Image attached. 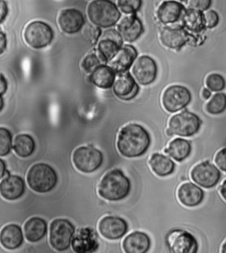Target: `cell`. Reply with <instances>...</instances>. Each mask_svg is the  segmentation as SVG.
Returning a JSON list of instances; mask_svg holds the SVG:
<instances>
[{
	"instance_id": "cell-1",
	"label": "cell",
	"mask_w": 226,
	"mask_h": 253,
	"mask_svg": "<svg viewBox=\"0 0 226 253\" xmlns=\"http://www.w3.org/2000/svg\"><path fill=\"white\" fill-rule=\"evenodd\" d=\"M148 132L141 125L130 124L121 128L117 140V148L120 154L126 158L143 156L151 144Z\"/></svg>"
},
{
	"instance_id": "cell-2",
	"label": "cell",
	"mask_w": 226,
	"mask_h": 253,
	"mask_svg": "<svg viewBox=\"0 0 226 253\" xmlns=\"http://www.w3.org/2000/svg\"><path fill=\"white\" fill-rule=\"evenodd\" d=\"M131 191V182L121 170L113 169L107 172L100 180L98 193L110 201L125 199Z\"/></svg>"
},
{
	"instance_id": "cell-3",
	"label": "cell",
	"mask_w": 226,
	"mask_h": 253,
	"mask_svg": "<svg viewBox=\"0 0 226 253\" xmlns=\"http://www.w3.org/2000/svg\"><path fill=\"white\" fill-rule=\"evenodd\" d=\"M87 13L90 21L102 28L113 26L121 17L116 5L110 0H94L88 5Z\"/></svg>"
},
{
	"instance_id": "cell-4",
	"label": "cell",
	"mask_w": 226,
	"mask_h": 253,
	"mask_svg": "<svg viewBox=\"0 0 226 253\" xmlns=\"http://www.w3.org/2000/svg\"><path fill=\"white\" fill-rule=\"evenodd\" d=\"M29 187L37 193L52 191L57 183L58 176L54 169L45 164H35L29 169L27 176Z\"/></svg>"
},
{
	"instance_id": "cell-5",
	"label": "cell",
	"mask_w": 226,
	"mask_h": 253,
	"mask_svg": "<svg viewBox=\"0 0 226 253\" xmlns=\"http://www.w3.org/2000/svg\"><path fill=\"white\" fill-rule=\"evenodd\" d=\"M75 231L74 225L67 219H56L51 223L49 241L53 248L63 251L69 248Z\"/></svg>"
},
{
	"instance_id": "cell-6",
	"label": "cell",
	"mask_w": 226,
	"mask_h": 253,
	"mask_svg": "<svg viewBox=\"0 0 226 253\" xmlns=\"http://www.w3.org/2000/svg\"><path fill=\"white\" fill-rule=\"evenodd\" d=\"M201 121L195 114L184 111L170 118L169 129L172 134L188 137L193 136L199 131Z\"/></svg>"
},
{
	"instance_id": "cell-7",
	"label": "cell",
	"mask_w": 226,
	"mask_h": 253,
	"mask_svg": "<svg viewBox=\"0 0 226 253\" xmlns=\"http://www.w3.org/2000/svg\"><path fill=\"white\" fill-rule=\"evenodd\" d=\"M74 166L85 173L95 171L103 163V155L100 151L91 146L80 147L72 156Z\"/></svg>"
},
{
	"instance_id": "cell-8",
	"label": "cell",
	"mask_w": 226,
	"mask_h": 253,
	"mask_svg": "<svg viewBox=\"0 0 226 253\" xmlns=\"http://www.w3.org/2000/svg\"><path fill=\"white\" fill-rule=\"evenodd\" d=\"M53 38V29L43 21H33L25 29V40L29 46L34 48H43L48 46Z\"/></svg>"
},
{
	"instance_id": "cell-9",
	"label": "cell",
	"mask_w": 226,
	"mask_h": 253,
	"mask_svg": "<svg viewBox=\"0 0 226 253\" xmlns=\"http://www.w3.org/2000/svg\"><path fill=\"white\" fill-rule=\"evenodd\" d=\"M166 242L170 253H196L198 249L195 237L182 229L170 231L167 235Z\"/></svg>"
},
{
	"instance_id": "cell-10",
	"label": "cell",
	"mask_w": 226,
	"mask_h": 253,
	"mask_svg": "<svg viewBox=\"0 0 226 253\" xmlns=\"http://www.w3.org/2000/svg\"><path fill=\"white\" fill-rule=\"evenodd\" d=\"M191 101V94L187 88L181 85L170 86L163 93V107L169 113H176L184 109Z\"/></svg>"
},
{
	"instance_id": "cell-11",
	"label": "cell",
	"mask_w": 226,
	"mask_h": 253,
	"mask_svg": "<svg viewBox=\"0 0 226 253\" xmlns=\"http://www.w3.org/2000/svg\"><path fill=\"white\" fill-rule=\"evenodd\" d=\"M123 40L115 29L105 31L98 42V54L106 63L109 62L122 46Z\"/></svg>"
},
{
	"instance_id": "cell-12",
	"label": "cell",
	"mask_w": 226,
	"mask_h": 253,
	"mask_svg": "<svg viewBox=\"0 0 226 253\" xmlns=\"http://www.w3.org/2000/svg\"><path fill=\"white\" fill-rule=\"evenodd\" d=\"M190 175L196 183L206 188L214 187L221 177L220 170L208 162H202L194 167Z\"/></svg>"
},
{
	"instance_id": "cell-13",
	"label": "cell",
	"mask_w": 226,
	"mask_h": 253,
	"mask_svg": "<svg viewBox=\"0 0 226 253\" xmlns=\"http://www.w3.org/2000/svg\"><path fill=\"white\" fill-rule=\"evenodd\" d=\"M132 74L135 79L141 85H147L152 84L156 79L157 66L155 61L151 57H139L134 63Z\"/></svg>"
},
{
	"instance_id": "cell-14",
	"label": "cell",
	"mask_w": 226,
	"mask_h": 253,
	"mask_svg": "<svg viewBox=\"0 0 226 253\" xmlns=\"http://www.w3.org/2000/svg\"><path fill=\"white\" fill-rule=\"evenodd\" d=\"M100 234L109 240H116L124 236L128 225L124 219L116 216H106L98 225Z\"/></svg>"
},
{
	"instance_id": "cell-15",
	"label": "cell",
	"mask_w": 226,
	"mask_h": 253,
	"mask_svg": "<svg viewBox=\"0 0 226 253\" xmlns=\"http://www.w3.org/2000/svg\"><path fill=\"white\" fill-rule=\"evenodd\" d=\"M72 246L76 253H93L99 247L97 235L89 227L80 229L72 239Z\"/></svg>"
},
{
	"instance_id": "cell-16",
	"label": "cell",
	"mask_w": 226,
	"mask_h": 253,
	"mask_svg": "<svg viewBox=\"0 0 226 253\" xmlns=\"http://www.w3.org/2000/svg\"><path fill=\"white\" fill-rule=\"evenodd\" d=\"M112 86L115 96L125 101L132 99L139 92V86L127 72L119 74Z\"/></svg>"
},
{
	"instance_id": "cell-17",
	"label": "cell",
	"mask_w": 226,
	"mask_h": 253,
	"mask_svg": "<svg viewBox=\"0 0 226 253\" xmlns=\"http://www.w3.org/2000/svg\"><path fill=\"white\" fill-rule=\"evenodd\" d=\"M117 31L122 40L127 42H134L143 32V24L135 14L127 15L119 23Z\"/></svg>"
},
{
	"instance_id": "cell-18",
	"label": "cell",
	"mask_w": 226,
	"mask_h": 253,
	"mask_svg": "<svg viewBox=\"0 0 226 253\" xmlns=\"http://www.w3.org/2000/svg\"><path fill=\"white\" fill-rule=\"evenodd\" d=\"M137 52L134 47L131 45H125L121 47L116 54L109 61V66L115 73H123L132 65Z\"/></svg>"
},
{
	"instance_id": "cell-19",
	"label": "cell",
	"mask_w": 226,
	"mask_h": 253,
	"mask_svg": "<svg viewBox=\"0 0 226 253\" xmlns=\"http://www.w3.org/2000/svg\"><path fill=\"white\" fill-rule=\"evenodd\" d=\"M85 23L84 15L75 9H67L60 13L58 24L63 32L67 34L78 33Z\"/></svg>"
},
{
	"instance_id": "cell-20",
	"label": "cell",
	"mask_w": 226,
	"mask_h": 253,
	"mask_svg": "<svg viewBox=\"0 0 226 253\" xmlns=\"http://www.w3.org/2000/svg\"><path fill=\"white\" fill-rule=\"evenodd\" d=\"M25 184L20 176L9 175L0 183V195L7 201H15L24 194Z\"/></svg>"
},
{
	"instance_id": "cell-21",
	"label": "cell",
	"mask_w": 226,
	"mask_h": 253,
	"mask_svg": "<svg viewBox=\"0 0 226 253\" xmlns=\"http://www.w3.org/2000/svg\"><path fill=\"white\" fill-rule=\"evenodd\" d=\"M159 37L163 45L171 49L181 48L188 41L187 33L182 27H165Z\"/></svg>"
},
{
	"instance_id": "cell-22",
	"label": "cell",
	"mask_w": 226,
	"mask_h": 253,
	"mask_svg": "<svg viewBox=\"0 0 226 253\" xmlns=\"http://www.w3.org/2000/svg\"><path fill=\"white\" fill-rule=\"evenodd\" d=\"M180 203L188 207L199 205L203 201L204 193L201 188L191 182L182 184L178 190Z\"/></svg>"
},
{
	"instance_id": "cell-23",
	"label": "cell",
	"mask_w": 226,
	"mask_h": 253,
	"mask_svg": "<svg viewBox=\"0 0 226 253\" xmlns=\"http://www.w3.org/2000/svg\"><path fill=\"white\" fill-rule=\"evenodd\" d=\"M185 11L183 5L175 1H165L157 9V18L163 24L176 22Z\"/></svg>"
},
{
	"instance_id": "cell-24",
	"label": "cell",
	"mask_w": 226,
	"mask_h": 253,
	"mask_svg": "<svg viewBox=\"0 0 226 253\" xmlns=\"http://www.w3.org/2000/svg\"><path fill=\"white\" fill-rule=\"evenodd\" d=\"M123 249L127 253H145L151 247V239L145 233L135 231L123 241Z\"/></svg>"
},
{
	"instance_id": "cell-25",
	"label": "cell",
	"mask_w": 226,
	"mask_h": 253,
	"mask_svg": "<svg viewBox=\"0 0 226 253\" xmlns=\"http://www.w3.org/2000/svg\"><path fill=\"white\" fill-rule=\"evenodd\" d=\"M23 241L22 230L18 225H7L0 232V243L8 250L19 248L23 244Z\"/></svg>"
},
{
	"instance_id": "cell-26",
	"label": "cell",
	"mask_w": 226,
	"mask_h": 253,
	"mask_svg": "<svg viewBox=\"0 0 226 253\" xmlns=\"http://www.w3.org/2000/svg\"><path fill=\"white\" fill-rule=\"evenodd\" d=\"M115 73L110 66L100 65L92 72L90 82L96 87L108 89L114 83Z\"/></svg>"
},
{
	"instance_id": "cell-27",
	"label": "cell",
	"mask_w": 226,
	"mask_h": 253,
	"mask_svg": "<svg viewBox=\"0 0 226 253\" xmlns=\"http://www.w3.org/2000/svg\"><path fill=\"white\" fill-rule=\"evenodd\" d=\"M24 231L25 237L29 242H37L46 235L47 231L46 221L40 217H32L25 223Z\"/></svg>"
},
{
	"instance_id": "cell-28",
	"label": "cell",
	"mask_w": 226,
	"mask_h": 253,
	"mask_svg": "<svg viewBox=\"0 0 226 253\" xmlns=\"http://www.w3.org/2000/svg\"><path fill=\"white\" fill-rule=\"evenodd\" d=\"M149 164L153 171L159 176L170 175L175 168V164L170 158L160 154H153Z\"/></svg>"
},
{
	"instance_id": "cell-29",
	"label": "cell",
	"mask_w": 226,
	"mask_h": 253,
	"mask_svg": "<svg viewBox=\"0 0 226 253\" xmlns=\"http://www.w3.org/2000/svg\"><path fill=\"white\" fill-rule=\"evenodd\" d=\"M184 27L190 32L198 33L205 29L203 13L201 11L190 9L182 15Z\"/></svg>"
},
{
	"instance_id": "cell-30",
	"label": "cell",
	"mask_w": 226,
	"mask_h": 253,
	"mask_svg": "<svg viewBox=\"0 0 226 253\" xmlns=\"http://www.w3.org/2000/svg\"><path fill=\"white\" fill-rule=\"evenodd\" d=\"M167 149L169 156L176 162H182L190 156L191 145L188 140L182 138H176L170 142Z\"/></svg>"
},
{
	"instance_id": "cell-31",
	"label": "cell",
	"mask_w": 226,
	"mask_h": 253,
	"mask_svg": "<svg viewBox=\"0 0 226 253\" xmlns=\"http://www.w3.org/2000/svg\"><path fill=\"white\" fill-rule=\"evenodd\" d=\"M35 141L32 137L27 134L18 135L15 139L13 150L21 158H28L34 152Z\"/></svg>"
},
{
	"instance_id": "cell-32",
	"label": "cell",
	"mask_w": 226,
	"mask_h": 253,
	"mask_svg": "<svg viewBox=\"0 0 226 253\" xmlns=\"http://www.w3.org/2000/svg\"><path fill=\"white\" fill-rule=\"evenodd\" d=\"M226 102L225 94H216L206 105V111L212 115L223 113L226 109Z\"/></svg>"
},
{
	"instance_id": "cell-33",
	"label": "cell",
	"mask_w": 226,
	"mask_h": 253,
	"mask_svg": "<svg viewBox=\"0 0 226 253\" xmlns=\"http://www.w3.org/2000/svg\"><path fill=\"white\" fill-rule=\"evenodd\" d=\"M12 136L7 129L0 127V156H5L11 152Z\"/></svg>"
},
{
	"instance_id": "cell-34",
	"label": "cell",
	"mask_w": 226,
	"mask_h": 253,
	"mask_svg": "<svg viewBox=\"0 0 226 253\" xmlns=\"http://www.w3.org/2000/svg\"><path fill=\"white\" fill-rule=\"evenodd\" d=\"M105 63L98 53H91L88 54L82 61V67L87 73H92L96 68Z\"/></svg>"
},
{
	"instance_id": "cell-35",
	"label": "cell",
	"mask_w": 226,
	"mask_h": 253,
	"mask_svg": "<svg viewBox=\"0 0 226 253\" xmlns=\"http://www.w3.org/2000/svg\"><path fill=\"white\" fill-rule=\"evenodd\" d=\"M142 0H117V5L123 13L133 14L141 8Z\"/></svg>"
},
{
	"instance_id": "cell-36",
	"label": "cell",
	"mask_w": 226,
	"mask_h": 253,
	"mask_svg": "<svg viewBox=\"0 0 226 253\" xmlns=\"http://www.w3.org/2000/svg\"><path fill=\"white\" fill-rule=\"evenodd\" d=\"M206 84L210 91H220L225 87V80L220 74H212L206 78Z\"/></svg>"
},
{
	"instance_id": "cell-37",
	"label": "cell",
	"mask_w": 226,
	"mask_h": 253,
	"mask_svg": "<svg viewBox=\"0 0 226 253\" xmlns=\"http://www.w3.org/2000/svg\"><path fill=\"white\" fill-rule=\"evenodd\" d=\"M82 35L87 42L92 44H96L101 35V30L98 27L88 25L84 27L82 31Z\"/></svg>"
},
{
	"instance_id": "cell-38",
	"label": "cell",
	"mask_w": 226,
	"mask_h": 253,
	"mask_svg": "<svg viewBox=\"0 0 226 253\" xmlns=\"http://www.w3.org/2000/svg\"><path fill=\"white\" fill-rule=\"evenodd\" d=\"M212 0H188V5L190 9L203 11L209 9Z\"/></svg>"
},
{
	"instance_id": "cell-39",
	"label": "cell",
	"mask_w": 226,
	"mask_h": 253,
	"mask_svg": "<svg viewBox=\"0 0 226 253\" xmlns=\"http://www.w3.org/2000/svg\"><path fill=\"white\" fill-rule=\"evenodd\" d=\"M204 25L205 27L212 29L215 27L219 22V16L214 10H209L203 13Z\"/></svg>"
},
{
	"instance_id": "cell-40",
	"label": "cell",
	"mask_w": 226,
	"mask_h": 253,
	"mask_svg": "<svg viewBox=\"0 0 226 253\" xmlns=\"http://www.w3.org/2000/svg\"><path fill=\"white\" fill-rule=\"evenodd\" d=\"M226 148H224L220 150L219 152L216 154L215 158V162L216 165L219 167L220 169L225 172L226 170Z\"/></svg>"
},
{
	"instance_id": "cell-41",
	"label": "cell",
	"mask_w": 226,
	"mask_h": 253,
	"mask_svg": "<svg viewBox=\"0 0 226 253\" xmlns=\"http://www.w3.org/2000/svg\"><path fill=\"white\" fill-rule=\"evenodd\" d=\"M8 9L7 3L3 0H0V23H2L7 16Z\"/></svg>"
},
{
	"instance_id": "cell-42",
	"label": "cell",
	"mask_w": 226,
	"mask_h": 253,
	"mask_svg": "<svg viewBox=\"0 0 226 253\" xmlns=\"http://www.w3.org/2000/svg\"><path fill=\"white\" fill-rule=\"evenodd\" d=\"M7 46V40L5 35L0 32V54L3 52Z\"/></svg>"
},
{
	"instance_id": "cell-43",
	"label": "cell",
	"mask_w": 226,
	"mask_h": 253,
	"mask_svg": "<svg viewBox=\"0 0 226 253\" xmlns=\"http://www.w3.org/2000/svg\"><path fill=\"white\" fill-rule=\"evenodd\" d=\"M7 90V82L5 78L0 74V95L5 93Z\"/></svg>"
},
{
	"instance_id": "cell-44",
	"label": "cell",
	"mask_w": 226,
	"mask_h": 253,
	"mask_svg": "<svg viewBox=\"0 0 226 253\" xmlns=\"http://www.w3.org/2000/svg\"><path fill=\"white\" fill-rule=\"evenodd\" d=\"M6 171V167H5V162L0 159V179L5 175Z\"/></svg>"
},
{
	"instance_id": "cell-45",
	"label": "cell",
	"mask_w": 226,
	"mask_h": 253,
	"mask_svg": "<svg viewBox=\"0 0 226 253\" xmlns=\"http://www.w3.org/2000/svg\"><path fill=\"white\" fill-rule=\"evenodd\" d=\"M226 180H224L223 184L221 186V188H220V193H221V195L222 197H223L224 201H226Z\"/></svg>"
},
{
	"instance_id": "cell-46",
	"label": "cell",
	"mask_w": 226,
	"mask_h": 253,
	"mask_svg": "<svg viewBox=\"0 0 226 253\" xmlns=\"http://www.w3.org/2000/svg\"><path fill=\"white\" fill-rule=\"evenodd\" d=\"M202 95L204 99H209L210 96H211V93H210L209 90L207 89H204L202 92Z\"/></svg>"
},
{
	"instance_id": "cell-47",
	"label": "cell",
	"mask_w": 226,
	"mask_h": 253,
	"mask_svg": "<svg viewBox=\"0 0 226 253\" xmlns=\"http://www.w3.org/2000/svg\"><path fill=\"white\" fill-rule=\"evenodd\" d=\"M3 105H4V104H3L2 97H1V95H0V112L2 111Z\"/></svg>"
},
{
	"instance_id": "cell-48",
	"label": "cell",
	"mask_w": 226,
	"mask_h": 253,
	"mask_svg": "<svg viewBox=\"0 0 226 253\" xmlns=\"http://www.w3.org/2000/svg\"><path fill=\"white\" fill-rule=\"evenodd\" d=\"M167 134L168 135V136H172V135H173V134H172L171 131H170V130H169V129H167Z\"/></svg>"
},
{
	"instance_id": "cell-49",
	"label": "cell",
	"mask_w": 226,
	"mask_h": 253,
	"mask_svg": "<svg viewBox=\"0 0 226 253\" xmlns=\"http://www.w3.org/2000/svg\"><path fill=\"white\" fill-rule=\"evenodd\" d=\"M225 245H226V242H224V243L223 244V247H222V248H223V251H222V252H223V253H225Z\"/></svg>"
},
{
	"instance_id": "cell-50",
	"label": "cell",
	"mask_w": 226,
	"mask_h": 253,
	"mask_svg": "<svg viewBox=\"0 0 226 253\" xmlns=\"http://www.w3.org/2000/svg\"><path fill=\"white\" fill-rule=\"evenodd\" d=\"M164 152L165 153V154H168V149L165 148L164 150Z\"/></svg>"
},
{
	"instance_id": "cell-51",
	"label": "cell",
	"mask_w": 226,
	"mask_h": 253,
	"mask_svg": "<svg viewBox=\"0 0 226 253\" xmlns=\"http://www.w3.org/2000/svg\"><path fill=\"white\" fill-rule=\"evenodd\" d=\"M178 1H182V2H184V1H186V0H178Z\"/></svg>"
}]
</instances>
